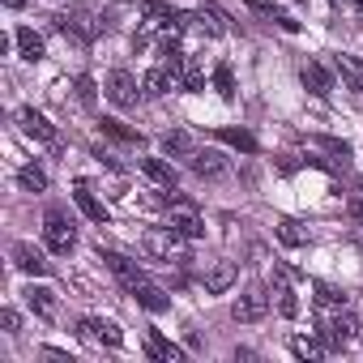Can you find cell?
Masks as SVG:
<instances>
[{
  "label": "cell",
  "mask_w": 363,
  "mask_h": 363,
  "mask_svg": "<svg viewBox=\"0 0 363 363\" xmlns=\"http://www.w3.org/2000/svg\"><path fill=\"white\" fill-rule=\"evenodd\" d=\"M312 291H316V299L329 303V308H346V303H350V295H346L342 286H333V282H312Z\"/></svg>",
  "instance_id": "30"
},
{
  "label": "cell",
  "mask_w": 363,
  "mask_h": 363,
  "mask_svg": "<svg viewBox=\"0 0 363 363\" xmlns=\"http://www.w3.org/2000/svg\"><path fill=\"white\" fill-rule=\"evenodd\" d=\"M73 90H77V99H82L86 107H94V94H99V90H94V77H86V73H82V77L73 82Z\"/></svg>",
  "instance_id": "36"
},
{
  "label": "cell",
  "mask_w": 363,
  "mask_h": 363,
  "mask_svg": "<svg viewBox=\"0 0 363 363\" xmlns=\"http://www.w3.org/2000/svg\"><path fill=\"white\" fill-rule=\"evenodd\" d=\"M320 329V337H325V346H333V350H346L350 342H354V333H359V320L354 316H333V320H320L316 325Z\"/></svg>",
  "instance_id": "7"
},
{
  "label": "cell",
  "mask_w": 363,
  "mask_h": 363,
  "mask_svg": "<svg viewBox=\"0 0 363 363\" xmlns=\"http://www.w3.org/2000/svg\"><path fill=\"white\" fill-rule=\"evenodd\" d=\"M99 128H103V137H111V141L141 145V133H137V128H128V124H120V120H111V116H103V120H99Z\"/></svg>",
  "instance_id": "25"
},
{
  "label": "cell",
  "mask_w": 363,
  "mask_h": 363,
  "mask_svg": "<svg viewBox=\"0 0 363 363\" xmlns=\"http://www.w3.org/2000/svg\"><path fill=\"white\" fill-rule=\"evenodd\" d=\"M43 240H48V252H56V257H69V252L77 248V231H73V223H69L60 210L48 214V223H43Z\"/></svg>",
  "instance_id": "2"
},
{
  "label": "cell",
  "mask_w": 363,
  "mask_h": 363,
  "mask_svg": "<svg viewBox=\"0 0 363 363\" xmlns=\"http://www.w3.org/2000/svg\"><path fill=\"white\" fill-rule=\"evenodd\" d=\"M175 82H179V77H175V73H171L167 65H158V69H150V73L141 77V90H145L150 99H158V94H167V90H171Z\"/></svg>",
  "instance_id": "21"
},
{
  "label": "cell",
  "mask_w": 363,
  "mask_h": 363,
  "mask_svg": "<svg viewBox=\"0 0 363 363\" xmlns=\"http://www.w3.org/2000/svg\"><path fill=\"white\" fill-rule=\"evenodd\" d=\"M141 94H145V90H137V77H133L128 69H111V73H107V99H111L116 107H137Z\"/></svg>",
  "instance_id": "5"
},
{
  "label": "cell",
  "mask_w": 363,
  "mask_h": 363,
  "mask_svg": "<svg viewBox=\"0 0 363 363\" xmlns=\"http://www.w3.org/2000/svg\"><path fill=\"white\" fill-rule=\"evenodd\" d=\"M26 5V0H5V9H22Z\"/></svg>",
  "instance_id": "39"
},
{
  "label": "cell",
  "mask_w": 363,
  "mask_h": 363,
  "mask_svg": "<svg viewBox=\"0 0 363 363\" xmlns=\"http://www.w3.org/2000/svg\"><path fill=\"white\" fill-rule=\"evenodd\" d=\"M274 295H278V312L291 320V316H299V299H295V291L286 286V278H274Z\"/></svg>",
  "instance_id": "29"
},
{
  "label": "cell",
  "mask_w": 363,
  "mask_h": 363,
  "mask_svg": "<svg viewBox=\"0 0 363 363\" xmlns=\"http://www.w3.org/2000/svg\"><path fill=\"white\" fill-rule=\"evenodd\" d=\"M214 137L227 141V145H235V150H244V154H257V137L248 128H214Z\"/></svg>",
  "instance_id": "26"
},
{
  "label": "cell",
  "mask_w": 363,
  "mask_h": 363,
  "mask_svg": "<svg viewBox=\"0 0 363 363\" xmlns=\"http://www.w3.org/2000/svg\"><path fill=\"white\" fill-rule=\"evenodd\" d=\"M13 265H18L22 274H35V278H43V274L52 269V261H43V252H39L35 244H13Z\"/></svg>",
  "instance_id": "15"
},
{
  "label": "cell",
  "mask_w": 363,
  "mask_h": 363,
  "mask_svg": "<svg viewBox=\"0 0 363 363\" xmlns=\"http://www.w3.org/2000/svg\"><path fill=\"white\" fill-rule=\"evenodd\" d=\"M189 167H193L201 179H223V175L231 171V162H227L218 150H193V154H189Z\"/></svg>",
  "instance_id": "11"
},
{
  "label": "cell",
  "mask_w": 363,
  "mask_h": 363,
  "mask_svg": "<svg viewBox=\"0 0 363 363\" xmlns=\"http://www.w3.org/2000/svg\"><path fill=\"white\" fill-rule=\"evenodd\" d=\"M214 90H218V94H223L227 103L235 99V73H231V65H227V60H223V65L214 69Z\"/></svg>",
  "instance_id": "32"
},
{
  "label": "cell",
  "mask_w": 363,
  "mask_h": 363,
  "mask_svg": "<svg viewBox=\"0 0 363 363\" xmlns=\"http://www.w3.org/2000/svg\"><path fill=\"white\" fill-rule=\"evenodd\" d=\"M179 86H184V90H206V69H201V60L197 56H189L184 60V69H179Z\"/></svg>",
  "instance_id": "27"
},
{
  "label": "cell",
  "mask_w": 363,
  "mask_h": 363,
  "mask_svg": "<svg viewBox=\"0 0 363 363\" xmlns=\"http://www.w3.org/2000/svg\"><path fill=\"white\" fill-rule=\"evenodd\" d=\"M18 120H22V133H26V137H35V141H43V145H60V133H56V124H52L43 111L22 107V111H18Z\"/></svg>",
  "instance_id": "8"
},
{
  "label": "cell",
  "mask_w": 363,
  "mask_h": 363,
  "mask_svg": "<svg viewBox=\"0 0 363 363\" xmlns=\"http://www.w3.org/2000/svg\"><path fill=\"white\" fill-rule=\"evenodd\" d=\"M18 184H22L26 193H43V189H48V171H43V167H22V171H18Z\"/></svg>",
  "instance_id": "31"
},
{
  "label": "cell",
  "mask_w": 363,
  "mask_h": 363,
  "mask_svg": "<svg viewBox=\"0 0 363 363\" xmlns=\"http://www.w3.org/2000/svg\"><path fill=\"white\" fill-rule=\"evenodd\" d=\"M137 167L154 179L158 189H175V179H179V175H175V167H171V162H162V158H141Z\"/></svg>",
  "instance_id": "22"
},
{
  "label": "cell",
  "mask_w": 363,
  "mask_h": 363,
  "mask_svg": "<svg viewBox=\"0 0 363 363\" xmlns=\"http://www.w3.org/2000/svg\"><path fill=\"white\" fill-rule=\"evenodd\" d=\"M359 248H363V227H359Z\"/></svg>",
  "instance_id": "40"
},
{
  "label": "cell",
  "mask_w": 363,
  "mask_h": 363,
  "mask_svg": "<svg viewBox=\"0 0 363 363\" xmlns=\"http://www.w3.org/2000/svg\"><path fill=\"white\" fill-rule=\"evenodd\" d=\"M167 201H175V210H171V223H167L175 235H184V240H201V235H206V223L197 218V210H193L189 201H179L171 189H167Z\"/></svg>",
  "instance_id": "4"
},
{
  "label": "cell",
  "mask_w": 363,
  "mask_h": 363,
  "mask_svg": "<svg viewBox=\"0 0 363 363\" xmlns=\"http://www.w3.org/2000/svg\"><path fill=\"white\" fill-rule=\"evenodd\" d=\"M145 354H150V359H158V363H179V359H184V350H179L175 342H167L158 329H150V333H145Z\"/></svg>",
  "instance_id": "17"
},
{
  "label": "cell",
  "mask_w": 363,
  "mask_h": 363,
  "mask_svg": "<svg viewBox=\"0 0 363 363\" xmlns=\"http://www.w3.org/2000/svg\"><path fill=\"white\" fill-rule=\"evenodd\" d=\"M329 5H354V9H363V0H329Z\"/></svg>",
  "instance_id": "38"
},
{
  "label": "cell",
  "mask_w": 363,
  "mask_h": 363,
  "mask_svg": "<svg viewBox=\"0 0 363 363\" xmlns=\"http://www.w3.org/2000/svg\"><path fill=\"white\" fill-rule=\"evenodd\" d=\"M312 145H320V150H325V154H333V158H337V162H342V167H346V162H350V145H346V141H342V137H312Z\"/></svg>",
  "instance_id": "33"
},
{
  "label": "cell",
  "mask_w": 363,
  "mask_h": 363,
  "mask_svg": "<svg viewBox=\"0 0 363 363\" xmlns=\"http://www.w3.org/2000/svg\"><path fill=\"white\" fill-rule=\"evenodd\" d=\"M99 257H103V265H107V269L120 278V286H124V291H137V286L145 282L141 265H137V261H128L124 252H99Z\"/></svg>",
  "instance_id": "9"
},
{
  "label": "cell",
  "mask_w": 363,
  "mask_h": 363,
  "mask_svg": "<svg viewBox=\"0 0 363 363\" xmlns=\"http://www.w3.org/2000/svg\"><path fill=\"white\" fill-rule=\"evenodd\" d=\"M179 240H184V235H175L171 227H154V231H145L141 235V248L154 257V261H184V252H179Z\"/></svg>",
  "instance_id": "3"
},
{
  "label": "cell",
  "mask_w": 363,
  "mask_h": 363,
  "mask_svg": "<svg viewBox=\"0 0 363 363\" xmlns=\"http://www.w3.org/2000/svg\"><path fill=\"white\" fill-rule=\"evenodd\" d=\"M13 43H18V56H22V60H30V65H35V60H43V39H39L30 26H18Z\"/></svg>",
  "instance_id": "24"
},
{
  "label": "cell",
  "mask_w": 363,
  "mask_h": 363,
  "mask_svg": "<svg viewBox=\"0 0 363 363\" xmlns=\"http://www.w3.org/2000/svg\"><path fill=\"white\" fill-rule=\"evenodd\" d=\"M265 312H269V299H265V291H244V295L231 303V316H235V320H244V325L261 320Z\"/></svg>",
  "instance_id": "13"
},
{
  "label": "cell",
  "mask_w": 363,
  "mask_h": 363,
  "mask_svg": "<svg viewBox=\"0 0 363 363\" xmlns=\"http://www.w3.org/2000/svg\"><path fill=\"white\" fill-rule=\"evenodd\" d=\"M128 295H133V299H137V303H141L145 312H167V308H171V295H167L162 286H154L150 278H145V282H141L137 291H128Z\"/></svg>",
  "instance_id": "18"
},
{
  "label": "cell",
  "mask_w": 363,
  "mask_h": 363,
  "mask_svg": "<svg viewBox=\"0 0 363 363\" xmlns=\"http://www.w3.org/2000/svg\"><path fill=\"white\" fill-rule=\"evenodd\" d=\"M291 350H295L299 359H320V354H325V346H320L316 337H295V342H291Z\"/></svg>",
  "instance_id": "35"
},
{
  "label": "cell",
  "mask_w": 363,
  "mask_h": 363,
  "mask_svg": "<svg viewBox=\"0 0 363 363\" xmlns=\"http://www.w3.org/2000/svg\"><path fill=\"white\" fill-rule=\"evenodd\" d=\"M73 201H77V210L90 218V223H99V227H107V206L90 193V184H86V179H77V184H73Z\"/></svg>",
  "instance_id": "14"
},
{
  "label": "cell",
  "mask_w": 363,
  "mask_h": 363,
  "mask_svg": "<svg viewBox=\"0 0 363 363\" xmlns=\"http://www.w3.org/2000/svg\"><path fill=\"white\" fill-rule=\"evenodd\" d=\"M197 145H193V133H184V128H171V133H162V154H171V158H189Z\"/></svg>",
  "instance_id": "23"
},
{
  "label": "cell",
  "mask_w": 363,
  "mask_h": 363,
  "mask_svg": "<svg viewBox=\"0 0 363 363\" xmlns=\"http://www.w3.org/2000/svg\"><path fill=\"white\" fill-rule=\"evenodd\" d=\"M278 240H282L286 248H303V244H308V231H299V223L282 218V223H278Z\"/></svg>",
  "instance_id": "34"
},
{
  "label": "cell",
  "mask_w": 363,
  "mask_h": 363,
  "mask_svg": "<svg viewBox=\"0 0 363 363\" xmlns=\"http://www.w3.org/2000/svg\"><path fill=\"white\" fill-rule=\"evenodd\" d=\"M299 82H303V90H308L312 99H329V94H333V77H329V69L316 65V60H303V65H299Z\"/></svg>",
  "instance_id": "10"
},
{
  "label": "cell",
  "mask_w": 363,
  "mask_h": 363,
  "mask_svg": "<svg viewBox=\"0 0 363 363\" xmlns=\"http://www.w3.org/2000/svg\"><path fill=\"white\" fill-rule=\"evenodd\" d=\"M333 69H337V77L346 82V90L363 94V60H354V56H333Z\"/></svg>",
  "instance_id": "20"
},
{
  "label": "cell",
  "mask_w": 363,
  "mask_h": 363,
  "mask_svg": "<svg viewBox=\"0 0 363 363\" xmlns=\"http://www.w3.org/2000/svg\"><path fill=\"white\" fill-rule=\"evenodd\" d=\"M82 337L103 342V346H120V342H124V333H120L111 320H82Z\"/></svg>",
  "instance_id": "19"
},
{
  "label": "cell",
  "mask_w": 363,
  "mask_h": 363,
  "mask_svg": "<svg viewBox=\"0 0 363 363\" xmlns=\"http://www.w3.org/2000/svg\"><path fill=\"white\" fill-rule=\"evenodd\" d=\"M235 278H240V265H235V261H218V265L206 269V291H210V295H223V291L235 286Z\"/></svg>",
  "instance_id": "16"
},
{
  "label": "cell",
  "mask_w": 363,
  "mask_h": 363,
  "mask_svg": "<svg viewBox=\"0 0 363 363\" xmlns=\"http://www.w3.org/2000/svg\"><path fill=\"white\" fill-rule=\"evenodd\" d=\"M26 303H30L39 316H56V291H48V286H30V291H26Z\"/></svg>",
  "instance_id": "28"
},
{
  "label": "cell",
  "mask_w": 363,
  "mask_h": 363,
  "mask_svg": "<svg viewBox=\"0 0 363 363\" xmlns=\"http://www.w3.org/2000/svg\"><path fill=\"white\" fill-rule=\"evenodd\" d=\"M248 13L261 18V22H269V26H278V30H286V35H299V22H295L286 9L269 5V0H248Z\"/></svg>",
  "instance_id": "12"
},
{
  "label": "cell",
  "mask_w": 363,
  "mask_h": 363,
  "mask_svg": "<svg viewBox=\"0 0 363 363\" xmlns=\"http://www.w3.org/2000/svg\"><path fill=\"white\" fill-rule=\"evenodd\" d=\"M0 325H5L9 333H18V325H22V316H18L13 308H5V312H0Z\"/></svg>",
  "instance_id": "37"
},
{
  "label": "cell",
  "mask_w": 363,
  "mask_h": 363,
  "mask_svg": "<svg viewBox=\"0 0 363 363\" xmlns=\"http://www.w3.org/2000/svg\"><path fill=\"white\" fill-rule=\"evenodd\" d=\"M141 18H150L154 26H162V30H171V35H179L189 26V13H179L175 5H167V0H145L141 5Z\"/></svg>",
  "instance_id": "6"
},
{
  "label": "cell",
  "mask_w": 363,
  "mask_h": 363,
  "mask_svg": "<svg viewBox=\"0 0 363 363\" xmlns=\"http://www.w3.org/2000/svg\"><path fill=\"white\" fill-rule=\"evenodd\" d=\"M52 26L60 30V35H73V39H82V43H94L107 26H103V18H94V13H86V9H65V13H56L52 18Z\"/></svg>",
  "instance_id": "1"
}]
</instances>
